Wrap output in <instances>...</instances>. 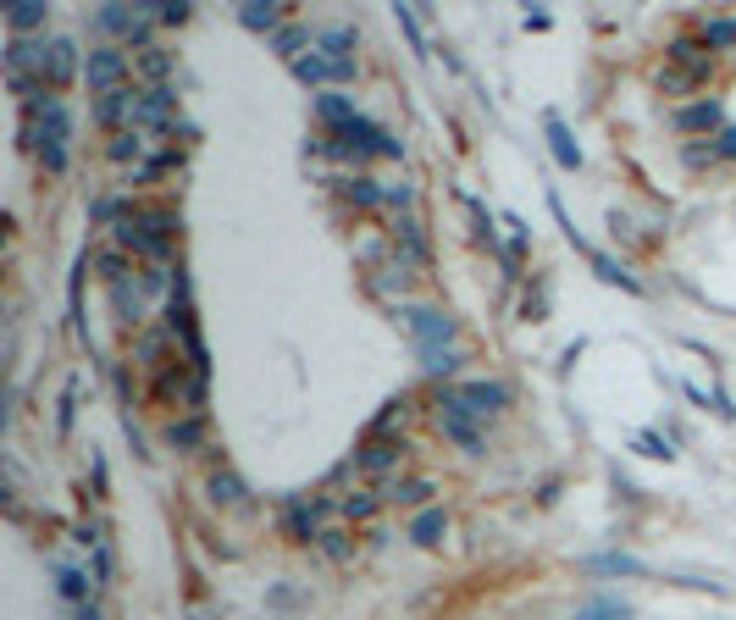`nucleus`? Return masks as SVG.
<instances>
[{
    "instance_id": "f257e3e1",
    "label": "nucleus",
    "mask_w": 736,
    "mask_h": 620,
    "mask_svg": "<svg viewBox=\"0 0 736 620\" xmlns=\"http://www.w3.org/2000/svg\"><path fill=\"white\" fill-rule=\"evenodd\" d=\"M111 222H117V244L128 255H139V261L161 266L178 250V216H172L167 205H117Z\"/></svg>"
},
{
    "instance_id": "f03ea898",
    "label": "nucleus",
    "mask_w": 736,
    "mask_h": 620,
    "mask_svg": "<svg viewBox=\"0 0 736 620\" xmlns=\"http://www.w3.org/2000/svg\"><path fill=\"white\" fill-rule=\"evenodd\" d=\"M316 111H321V122L333 128V144L344 155H404V144L393 139V133H382V128H371L366 117H360L349 100H338V95H321L316 100Z\"/></svg>"
},
{
    "instance_id": "7ed1b4c3",
    "label": "nucleus",
    "mask_w": 736,
    "mask_h": 620,
    "mask_svg": "<svg viewBox=\"0 0 736 620\" xmlns=\"http://www.w3.org/2000/svg\"><path fill=\"white\" fill-rule=\"evenodd\" d=\"M404 327H410V338H416V349H421V366H427L432 377H449V371H460V349H454V322L443 316V310L410 305V310H404Z\"/></svg>"
},
{
    "instance_id": "20e7f679",
    "label": "nucleus",
    "mask_w": 736,
    "mask_h": 620,
    "mask_svg": "<svg viewBox=\"0 0 736 620\" xmlns=\"http://www.w3.org/2000/svg\"><path fill=\"white\" fill-rule=\"evenodd\" d=\"M23 139L45 161V172H67V106L56 95H45L39 106L23 111Z\"/></svg>"
},
{
    "instance_id": "39448f33",
    "label": "nucleus",
    "mask_w": 736,
    "mask_h": 620,
    "mask_svg": "<svg viewBox=\"0 0 736 620\" xmlns=\"http://www.w3.org/2000/svg\"><path fill=\"white\" fill-rule=\"evenodd\" d=\"M294 72L305 84H349L355 78V34L349 28H333L310 45L305 61H294Z\"/></svg>"
},
{
    "instance_id": "423d86ee",
    "label": "nucleus",
    "mask_w": 736,
    "mask_h": 620,
    "mask_svg": "<svg viewBox=\"0 0 736 620\" xmlns=\"http://www.w3.org/2000/svg\"><path fill=\"white\" fill-rule=\"evenodd\" d=\"M167 327H172V338L183 344V360H189L200 377H211V355H205L200 322H194V299H189V277H183V272H178V283H172V299H167Z\"/></svg>"
},
{
    "instance_id": "0eeeda50",
    "label": "nucleus",
    "mask_w": 736,
    "mask_h": 620,
    "mask_svg": "<svg viewBox=\"0 0 736 620\" xmlns=\"http://www.w3.org/2000/svg\"><path fill=\"white\" fill-rule=\"evenodd\" d=\"M133 128L144 133H178V95L167 84L133 89Z\"/></svg>"
},
{
    "instance_id": "6e6552de",
    "label": "nucleus",
    "mask_w": 736,
    "mask_h": 620,
    "mask_svg": "<svg viewBox=\"0 0 736 620\" xmlns=\"http://www.w3.org/2000/svg\"><path fill=\"white\" fill-rule=\"evenodd\" d=\"M443 399H449V405H460L465 416L487 421V416H499V410L510 405V388H504V382H482V377H476V382H454Z\"/></svg>"
},
{
    "instance_id": "1a4fd4ad",
    "label": "nucleus",
    "mask_w": 736,
    "mask_h": 620,
    "mask_svg": "<svg viewBox=\"0 0 736 620\" xmlns=\"http://www.w3.org/2000/svg\"><path fill=\"white\" fill-rule=\"evenodd\" d=\"M404 460H410L404 438H366V443L355 449V460H349V471H366V477H388V471H399Z\"/></svg>"
},
{
    "instance_id": "9d476101",
    "label": "nucleus",
    "mask_w": 736,
    "mask_h": 620,
    "mask_svg": "<svg viewBox=\"0 0 736 620\" xmlns=\"http://www.w3.org/2000/svg\"><path fill=\"white\" fill-rule=\"evenodd\" d=\"M84 78H89V89H100V95H117V89H122V78H128V56H122L117 45H100V50H89V67H84Z\"/></svg>"
},
{
    "instance_id": "9b49d317",
    "label": "nucleus",
    "mask_w": 736,
    "mask_h": 620,
    "mask_svg": "<svg viewBox=\"0 0 736 620\" xmlns=\"http://www.w3.org/2000/svg\"><path fill=\"white\" fill-rule=\"evenodd\" d=\"M39 78H45L50 89L72 84V78H78V45H72V39H45V61H39Z\"/></svg>"
},
{
    "instance_id": "f8f14e48",
    "label": "nucleus",
    "mask_w": 736,
    "mask_h": 620,
    "mask_svg": "<svg viewBox=\"0 0 736 620\" xmlns=\"http://www.w3.org/2000/svg\"><path fill=\"white\" fill-rule=\"evenodd\" d=\"M438 427L449 432V438L460 443L465 454H482V449H487V438H482V427H476V416H465L460 405H449V399L438 405Z\"/></svg>"
},
{
    "instance_id": "ddd939ff",
    "label": "nucleus",
    "mask_w": 736,
    "mask_h": 620,
    "mask_svg": "<svg viewBox=\"0 0 736 620\" xmlns=\"http://www.w3.org/2000/svg\"><path fill=\"white\" fill-rule=\"evenodd\" d=\"M100 28H106V34H122L128 39V45H150V17L144 12H128V6H106V12H100Z\"/></svg>"
},
{
    "instance_id": "4468645a",
    "label": "nucleus",
    "mask_w": 736,
    "mask_h": 620,
    "mask_svg": "<svg viewBox=\"0 0 736 620\" xmlns=\"http://www.w3.org/2000/svg\"><path fill=\"white\" fill-rule=\"evenodd\" d=\"M665 56L676 61L681 72H692V78H698V84H709V72H714V56H709V50L698 45V39H676V45H670Z\"/></svg>"
},
{
    "instance_id": "2eb2a0df",
    "label": "nucleus",
    "mask_w": 736,
    "mask_h": 620,
    "mask_svg": "<svg viewBox=\"0 0 736 620\" xmlns=\"http://www.w3.org/2000/svg\"><path fill=\"white\" fill-rule=\"evenodd\" d=\"M321 510H327L321 499H288V532H294L299 543L321 537Z\"/></svg>"
},
{
    "instance_id": "dca6fc26",
    "label": "nucleus",
    "mask_w": 736,
    "mask_h": 620,
    "mask_svg": "<svg viewBox=\"0 0 736 620\" xmlns=\"http://www.w3.org/2000/svg\"><path fill=\"white\" fill-rule=\"evenodd\" d=\"M95 117H100V128H133V89H117V95H100V106H95Z\"/></svg>"
},
{
    "instance_id": "f3484780",
    "label": "nucleus",
    "mask_w": 736,
    "mask_h": 620,
    "mask_svg": "<svg viewBox=\"0 0 736 620\" xmlns=\"http://www.w3.org/2000/svg\"><path fill=\"white\" fill-rule=\"evenodd\" d=\"M382 504H388V499H382V488H366V493H349V499H338V510H344L349 521H371Z\"/></svg>"
},
{
    "instance_id": "a211bd4d",
    "label": "nucleus",
    "mask_w": 736,
    "mask_h": 620,
    "mask_svg": "<svg viewBox=\"0 0 736 620\" xmlns=\"http://www.w3.org/2000/svg\"><path fill=\"white\" fill-rule=\"evenodd\" d=\"M6 28H12V39L34 34V28H45V6H34V0H23V6H12V12H6Z\"/></svg>"
},
{
    "instance_id": "6ab92c4d",
    "label": "nucleus",
    "mask_w": 736,
    "mask_h": 620,
    "mask_svg": "<svg viewBox=\"0 0 736 620\" xmlns=\"http://www.w3.org/2000/svg\"><path fill=\"white\" fill-rule=\"evenodd\" d=\"M244 28H255V34H272L277 23H283V6H266V0H255V6H244ZM277 34H283V28H277Z\"/></svg>"
},
{
    "instance_id": "aec40b11",
    "label": "nucleus",
    "mask_w": 736,
    "mask_h": 620,
    "mask_svg": "<svg viewBox=\"0 0 736 620\" xmlns=\"http://www.w3.org/2000/svg\"><path fill=\"white\" fill-rule=\"evenodd\" d=\"M167 443H172V449H200V443H205V421H200V416L172 421V427H167Z\"/></svg>"
},
{
    "instance_id": "412c9836",
    "label": "nucleus",
    "mask_w": 736,
    "mask_h": 620,
    "mask_svg": "<svg viewBox=\"0 0 736 620\" xmlns=\"http://www.w3.org/2000/svg\"><path fill=\"white\" fill-rule=\"evenodd\" d=\"M139 72L150 78V84H167V72H172V56L161 45H144L139 50Z\"/></svg>"
},
{
    "instance_id": "4be33fe9",
    "label": "nucleus",
    "mask_w": 736,
    "mask_h": 620,
    "mask_svg": "<svg viewBox=\"0 0 736 620\" xmlns=\"http://www.w3.org/2000/svg\"><path fill=\"white\" fill-rule=\"evenodd\" d=\"M139 155H144V128L111 133V161H139Z\"/></svg>"
},
{
    "instance_id": "5701e85b",
    "label": "nucleus",
    "mask_w": 736,
    "mask_h": 620,
    "mask_svg": "<svg viewBox=\"0 0 736 620\" xmlns=\"http://www.w3.org/2000/svg\"><path fill=\"white\" fill-rule=\"evenodd\" d=\"M548 139H554V155H559V167H582V150L570 144V133H565V122H559V117H548Z\"/></svg>"
},
{
    "instance_id": "b1692460",
    "label": "nucleus",
    "mask_w": 736,
    "mask_h": 620,
    "mask_svg": "<svg viewBox=\"0 0 736 620\" xmlns=\"http://www.w3.org/2000/svg\"><path fill=\"white\" fill-rule=\"evenodd\" d=\"M305 45H316L310 28H283V34H277V56H288V61H305Z\"/></svg>"
},
{
    "instance_id": "393cba45",
    "label": "nucleus",
    "mask_w": 736,
    "mask_h": 620,
    "mask_svg": "<svg viewBox=\"0 0 736 620\" xmlns=\"http://www.w3.org/2000/svg\"><path fill=\"white\" fill-rule=\"evenodd\" d=\"M172 167H178V150H161V155H150V161L133 167V183H150V178H161V172H172Z\"/></svg>"
},
{
    "instance_id": "a878e982",
    "label": "nucleus",
    "mask_w": 736,
    "mask_h": 620,
    "mask_svg": "<svg viewBox=\"0 0 736 620\" xmlns=\"http://www.w3.org/2000/svg\"><path fill=\"white\" fill-rule=\"evenodd\" d=\"M211 499L216 504H238V499H244V488H238L233 471H216V477H211Z\"/></svg>"
},
{
    "instance_id": "bb28decb",
    "label": "nucleus",
    "mask_w": 736,
    "mask_h": 620,
    "mask_svg": "<svg viewBox=\"0 0 736 620\" xmlns=\"http://www.w3.org/2000/svg\"><path fill=\"white\" fill-rule=\"evenodd\" d=\"M443 526H449V521H443V510H427L416 526H410V537H416V543H438V537H443Z\"/></svg>"
},
{
    "instance_id": "cd10ccee",
    "label": "nucleus",
    "mask_w": 736,
    "mask_h": 620,
    "mask_svg": "<svg viewBox=\"0 0 736 620\" xmlns=\"http://www.w3.org/2000/svg\"><path fill=\"white\" fill-rule=\"evenodd\" d=\"M714 122H720V106H714V100H703V106L681 111V128H714Z\"/></svg>"
},
{
    "instance_id": "c85d7f7f",
    "label": "nucleus",
    "mask_w": 736,
    "mask_h": 620,
    "mask_svg": "<svg viewBox=\"0 0 736 620\" xmlns=\"http://www.w3.org/2000/svg\"><path fill=\"white\" fill-rule=\"evenodd\" d=\"M659 89H665V95H687V89H698V78H692V72H659Z\"/></svg>"
},
{
    "instance_id": "c756f323",
    "label": "nucleus",
    "mask_w": 736,
    "mask_h": 620,
    "mask_svg": "<svg viewBox=\"0 0 736 620\" xmlns=\"http://www.w3.org/2000/svg\"><path fill=\"white\" fill-rule=\"evenodd\" d=\"M631 609L626 604H615V598H604V604H593V609H582L576 620H626Z\"/></svg>"
},
{
    "instance_id": "7c9ffc66",
    "label": "nucleus",
    "mask_w": 736,
    "mask_h": 620,
    "mask_svg": "<svg viewBox=\"0 0 736 620\" xmlns=\"http://www.w3.org/2000/svg\"><path fill=\"white\" fill-rule=\"evenodd\" d=\"M89 587H95V582H84V571H61V593H67V598H84Z\"/></svg>"
},
{
    "instance_id": "2f4dec72",
    "label": "nucleus",
    "mask_w": 736,
    "mask_h": 620,
    "mask_svg": "<svg viewBox=\"0 0 736 620\" xmlns=\"http://www.w3.org/2000/svg\"><path fill=\"white\" fill-rule=\"evenodd\" d=\"M598 571H626V576H642L637 560H626V554H609V560H598Z\"/></svg>"
},
{
    "instance_id": "473e14b6",
    "label": "nucleus",
    "mask_w": 736,
    "mask_h": 620,
    "mask_svg": "<svg viewBox=\"0 0 736 620\" xmlns=\"http://www.w3.org/2000/svg\"><path fill=\"white\" fill-rule=\"evenodd\" d=\"M155 17H161V23H189V6H183V0H167Z\"/></svg>"
},
{
    "instance_id": "72a5a7b5",
    "label": "nucleus",
    "mask_w": 736,
    "mask_h": 620,
    "mask_svg": "<svg viewBox=\"0 0 736 620\" xmlns=\"http://www.w3.org/2000/svg\"><path fill=\"white\" fill-rule=\"evenodd\" d=\"M736 39V23H709V45H731Z\"/></svg>"
},
{
    "instance_id": "f704fd0d",
    "label": "nucleus",
    "mask_w": 736,
    "mask_h": 620,
    "mask_svg": "<svg viewBox=\"0 0 736 620\" xmlns=\"http://www.w3.org/2000/svg\"><path fill=\"white\" fill-rule=\"evenodd\" d=\"M642 454H665V460H670V443H659V438L648 432V438H642Z\"/></svg>"
},
{
    "instance_id": "c9c22d12",
    "label": "nucleus",
    "mask_w": 736,
    "mask_h": 620,
    "mask_svg": "<svg viewBox=\"0 0 736 620\" xmlns=\"http://www.w3.org/2000/svg\"><path fill=\"white\" fill-rule=\"evenodd\" d=\"M720 155H736V128H725V133H720Z\"/></svg>"
}]
</instances>
